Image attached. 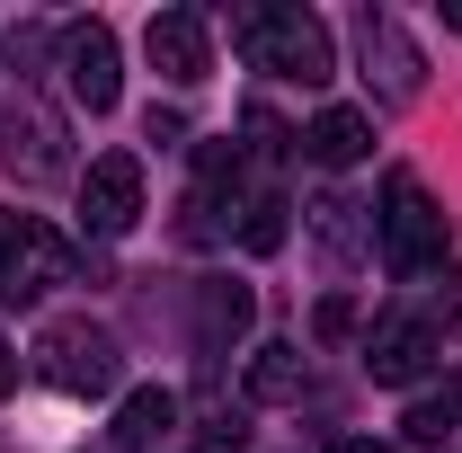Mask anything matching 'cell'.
<instances>
[{"mask_svg": "<svg viewBox=\"0 0 462 453\" xmlns=\"http://www.w3.org/2000/svg\"><path fill=\"white\" fill-rule=\"evenodd\" d=\"M231 27H240V45L267 62V71H285V80H302V89H320V80L338 71V54H329V27H320L311 9H240Z\"/></svg>", "mask_w": 462, "mask_h": 453, "instance_id": "1", "label": "cell"}, {"mask_svg": "<svg viewBox=\"0 0 462 453\" xmlns=\"http://www.w3.org/2000/svg\"><path fill=\"white\" fill-rule=\"evenodd\" d=\"M54 284H71V240L45 214H0V302H45Z\"/></svg>", "mask_w": 462, "mask_h": 453, "instance_id": "2", "label": "cell"}, {"mask_svg": "<svg viewBox=\"0 0 462 453\" xmlns=\"http://www.w3.org/2000/svg\"><path fill=\"white\" fill-rule=\"evenodd\" d=\"M36 374H45L54 392H71V400H98V392H116L125 356H116V338L98 320H54V329L36 338Z\"/></svg>", "mask_w": 462, "mask_h": 453, "instance_id": "3", "label": "cell"}, {"mask_svg": "<svg viewBox=\"0 0 462 453\" xmlns=\"http://www.w3.org/2000/svg\"><path fill=\"white\" fill-rule=\"evenodd\" d=\"M374 231H383V258H392L401 276H418V267H427V258L445 249V214H436V196H427V187H418L409 170H392Z\"/></svg>", "mask_w": 462, "mask_h": 453, "instance_id": "4", "label": "cell"}, {"mask_svg": "<svg viewBox=\"0 0 462 453\" xmlns=\"http://www.w3.org/2000/svg\"><path fill=\"white\" fill-rule=\"evenodd\" d=\"M80 223L98 231V240H125V231L143 223V161L134 152L89 161V178H80Z\"/></svg>", "mask_w": 462, "mask_h": 453, "instance_id": "5", "label": "cell"}, {"mask_svg": "<svg viewBox=\"0 0 462 453\" xmlns=\"http://www.w3.org/2000/svg\"><path fill=\"white\" fill-rule=\"evenodd\" d=\"M62 71H71V98L89 116H107L116 98H125V71H116V36L98 27V18H80L71 36H62Z\"/></svg>", "mask_w": 462, "mask_h": 453, "instance_id": "6", "label": "cell"}, {"mask_svg": "<svg viewBox=\"0 0 462 453\" xmlns=\"http://www.w3.org/2000/svg\"><path fill=\"white\" fill-rule=\"evenodd\" d=\"M143 45H152V62L170 71L178 89H196V80L214 71V36H205V18H196V9H161V18L143 27Z\"/></svg>", "mask_w": 462, "mask_h": 453, "instance_id": "7", "label": "cell"}, {"mask_svg": "<svg viewBox=\"0 0 462 453\" xmlns=\"http://www.w3.org/2000/svg\"><path fill=\"white\" fill-rule=\"evenodd\" d=\"M54 170H62V125L36 107V98H18V107H9V178L36 187V178H54Z\"/></svg>", "mask_w": 462, "mask_h": 453, "instance_id": "8", "label": "cell"}, {"mask_svg": "<svg viewBox=\"0 0 462 453\" xmlns=\"http://www.w3.org/2000/svg\"><path fill=\"white\" fill-rule=\"evenodd\" d=\"M170 427H178V392L143 383V392H125V400H116L107 445H116V453H161V436H170Z\"/></svg>", "mask_w": 462, "mask_h": 453, "instance_id": "9", "label": "cell"}, {"mask_svg": "<svg viewBox=\"0 0 462 453\" xmlns=\"http://www.w3.org/2000/svg\"><path fill=\"white\" fill-rule=\"evenodd\" d=\"M302 152H311L320 170H356V161L374 152V116H365V107H320L311 134H302Z\"/></svg>", "mask_w": 462, "mask_h": 453, "instance_id": "10", "label": "cell"}, {"mask_svg": "<svg viewBox=\"0 0 462 453\" xmlns=\"http://www.w3.org/2000/svg\"><path fill=\"white\" fill-rule=\"evenodd\" d=\"M427 356H436V338H427V329H418V320H392V329H383V338L365 347V374H374V383H383V392H409V383H418V374H427Z\"/></svg>", "mask_w": 462, "mask_h": 453, "instance_id": "11", "label": "cell"}, {"mask_svg": "<svg viewBox=\"0 0 462 453\" xmlns=\"http://www.w3.org/2000/svg\"><path fill=\"white\" fill-rule=\"evenodd\" d=\"M365 62H383V107H409L418 98V54L392 18H365Z\"/></svg>", "mask_w": 462, "mask_h": 453, "instance_id": "12", "label": "cell"}, {"mask_svg": "<svg viewBox=\"0 0 462 453\" xmlns=\"http://www.w3.org/2000/svg\"><path fill=\"white\" fill-rule=\"evenodd\" d=\"M311 383V365H302V347H258L249 356V400H267V409H293Z\"/></svg>", "mask_w": 462, "mask_h": 453, "instance_id": "13", "label": "cell"}, {"mask_svg": "<svg viewBox=\"0 0 462 453\" xmlns=\"http://www.w3.org/2000/svg\"><path fill=\"white\" fill-rule=\"evenodd\" d=\"M240 329H249V284H205V302H196V338H205V356H223Z\"/></svg>", "mask_w": 462, "mask_h": 453, "instance_id": "14", "label": "cell"}, {"mask_svg": "<svg viewBox=\"0 0 462 453\" xmlns=\"http://www.w3.org/2000/svg\"><path fill=\"white\" fill-rule=\"evenodd\" d=\"M454 418H462V392H454V383L409 400V436H418V445H445V427H454Z\"/></svg>", "mask_w": 462, "mask_h": 453, "instance_id": "15", "label": "cell"}, {"mask_svg": "<svg viewBox=\"0 0 462 453\" xmlns=\"http://www.w3.org/2000/svg\"><path fill=\"white\" fill-rule=\"evenodd\" d=\"M311 231H320V240H329V258H356V205H346V196H320V205H311Z\"/></svg>", "mask_w": 462, "mask_h": 453, "instance_id": "16", "label": "cell"}, {"mask_svg": "<svg viewBox=\"0 0 462 453\" xmlns=\"http://www.w3.org/2000/svg\"><path fill=\"white\" fill-rule=\"evenodd\" d=\"M240 249H258V258H267V249H285V205H276V196H258V205H249Z\"/></svg>", "mask_w": 462, "mask_h": 453, "instance_id": "17", "label": "cell"}, {"mask_svg": "<svg viewBox=\"0 0 462 453\" xmlns=\"http://www.w3.org/2000/svg\"><path fill=\"white\" fill-rule=\"evenodd\" d=\"M418 329H427V338H436V329H462V276L436 284V302H427V320H418Z\"/></svg>", "mask_w": 462, "mask_h": 453, "instance_id": "18", "label": "cell"}, {"mask_svg": "<svg viewBox=\"0 0 462 453\" xmlns=\"http://www.w3.org/2000/svg\"><path fill=\"white\" fill-rule=\"evenodd\" d=\"M346 329H356V302H346V293H329V302L311 311V338H329V347H338Z\"/></svg>", "mask_w": 462, "mask_h": 453, "instance_id": "19", "label": "cell"}, {"mask_svg": "<svg viewBox=\"0 0 462 453\" xmlns=\"http://www.w3.org/2000/svg\"><path fill=\"white\" fill-rule=\"evenodd\" d=\"M196 453H240V427H205V445Z\"/></svg>", "mask_w": 462, "mask_h": 453, "instance_id": "20", "label": "cell"}, {"mask_svg": "<svg viewBox=\"0 0 462 453\" xmlns=\"http://www.w3.org/2000/svg\"><path fill=\"white\" fill-rule=\"evenodd\" d=\"M9 392H18V347L0 338V400H9Z\"/></svg>", "mask_w": 462, "mask_h": 453, "instance_id": "21", "label": "cell"}, {"mask_svg": "<svg viewBox=\"0 0 462 453\" xmlns=\"http://www.w3.org/2000/svg\"><path fill=\"white\" fill-rule=\"evenodd\" d=\"M338 453H392V445H374V436H346V445Z\"/></svg>", "mask_w": 462, "mask_h": 453, "instance_id": "22", "label": "cell"}, {"mask_svg": "<svg viewBox=\"0 0 462 453\" xmlns=\"http://www.w3.org/2000/svg\"><path fill=\"white\" fill-rule=\"evenodd\" d=\"M445 18H454V27H462V0H454V9H445Z\"/></svg>", "mask_w": 462, "mask_h": 453, "instance_id": "23", "label": "cell"}]
</instances>
